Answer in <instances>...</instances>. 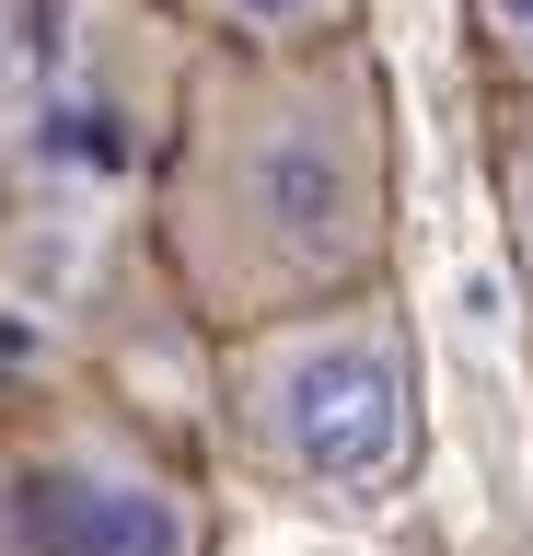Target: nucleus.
Here are the masks:
<instances>
[{
  "label": "nucleus",
  "mask_w": 533,
  "mask_h": 556,
  "mask_svg": "<svg viewBox=\"0 0 533 556\" xmlns=\"http://www.w3.org/2000/svg\"><path fill=\"white\" fill-rule=\"evenodd\" d=\"M394 556H453V545H441V533H406V545H394Z\"/></svg>",
  "instance_id": "0eeeda50"
},
{
  "label": "nucleus",
  "mask_w": 533,
  "mask_h": 556,
  "mask_svg": "<svg viewBox=\"0 0 533 556\" xmlns=\"http://www.w3.org/2000/svg\"><path fill=\"white\" fill-rule=\"evenodd\" d=\"M232 47H302V35H348L359 0H198Z\"/></svg>",
  "instance_id": "20e7f679"
},
{
  "label": "nucleus",
  "mask_w": 533,
  "mask_h": 556,
  "mask_svg": "<svg viewBox=\"0 0 533 556\" xmlns=\"http://www.w3.org/2000/svg\"><path fill=\"white\" fill-rule=\"evenodd\" d=\"M498 220H510V255L533 290V93H510V116H498Z\"/></svg>",
  "instance_id": "39448f33"
},
{
  "label": "nucleus",
  "mask_w": 533,
  "mask_h": 556,
  "mask_svg": "<svg viewBox=\"0 0 533 556\" xmlns=\"http://www.w3.org/2000/svg\"><path fill=\"white\" fill-rule=\"evenodd\" d=\"M210 476L116 394H24L0 417V556H210Z\"/></svg>",
  "instance_id": "7ed1b4c3"
},
{
  "label": "nucleus",
  "mask_w": 533,
  "mask_h": 556,
  "mask_svg": "<svg viewBox=\"0 0 533 556\" xmlns=\"http://www.w3.org/2000/svg\"><path fill=\"white\" fill-rule=\"evenodd\" d=\"M475 47L510 93H533V0H475Z\"/></svg>",
  "instance_id": "423d86ee"
},
{
  "label": "nucleus",
  "mask_w": 533,
  "mask_h": 556,
  "mask_svg": "<svg viewBox=\"0 0 533 556\" xmlns=\"http://www.w3.org/2000/svg\"><path fill=\"white\" fill-rule=\"evenodd\" d=\"M210 394L220 441L279 510L314 521H383L429 464V406H418V325L383 278L325 290V302L255 313L210 337Z\"/></svg>",
  "instance_id": "f03ea898"
},
{
  "label": "nucleus",
  "mask_w": 533,
  "mask_h": 556,
  "mask_svg": "<svg viewBox=\"0 0 533 556\" xmlns=\"http://www.w3.org/2000/svg\"><path fill=\"white\" fill-rule=\"evenodd\" d=\"M163 255L198 325L371 290L394 255V139L383 59L348 35L232 47L198 70L175 174H163Z\"/></svg>",
  "instance_id": "f257e3e1"
}]
</instances>
